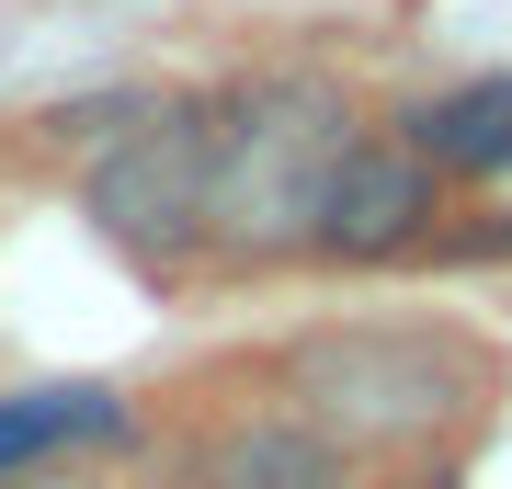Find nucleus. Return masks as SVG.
I'll return each mask as SVG.
<instances>
[{
    "label": "nucleus",
    "mask_w": 512,
    "mask_h": 489,
    "mask_svg": "<svg viewBox=\"0 0 512 489\" xmlns=\"http://www.w3.org/2000/svg\"><path fill=\"white\" fill-rule=\"evenodd\" d=\"M80 194L137 273H183L194 251H217V103H148Z\"/></svg>",
    "instance_id": "obj_3"
},
{
    "label": "nucleus",
    "mask_w": 512,
    "mask_h": 489,
    "mask_svg": "<svg viewBox=\"0 0 512 489\" xmlns=\"http://www.w3.org/2000/svg\"><path fill=\"white\" fill-rule=\"evenodd\" d=\"M365 148L342 80L319 69H262L217 103V262L262 273V262H319V205L342 160Z\"/></svg>",
    "instance_id": "obj_1"
},
{
    "label": "nucleus",
    "mask_w": 512,
    "mask_h": 489,
    "mask_svg": "<svg viewBox=\"0 0 512 489\" xmlns=\"http://www.w3.org/2000/svg\"><path fill=\"white\" fill-rule=\"evenodd\" d=\"M433 217H444V171L410 137H365L342 160V182H330V205H319V262H353V273L399 262V251L433 239Z\"/></svg>",
    "instance_id": "obj_4"
},
{
    "label": "nucleus",
    "mask_w": 512,
    "mask_h": 489,
    "mask_svg": "<svg viewBox=\"0 0 512 489\" xmlns=\"http://www.w3.org/2000/svg\"><path fill=\"white\" fill-rule=\"evenodd\" d=\"M274 387L342 455H421V444H444V433L478 421L490 364L456 330H421V319H330L308 342H285Z\"/></svg>",
    "instance_id": "obj_2"
},
{
    "label": "nucleus",
    "mask_w": 512,
    "mask_h": 489,
    "mask_svg": "<svg viewBox=\"0 0 512 489\" xmlns=\"http://www.w3.org/2000/svg\"><path fill=\"white\" fill-rule=\"evenodd\" d=\"M114 421H126L114 387H12V399H0V478L57 467L69 444H103Z\"/></svg>",
    "instance_id": "obj_7"
},
{
    "label": "nucleus",
    "mask_w": 512,
    "mask_h": 489,
    "mask_svg": "<svg viewBox=\"0 0 512 489\" xmlns=\"http://www.w3.org/2000/svg\"><path fill=\"white\" fill-rule=\"evenodd\" d=\"M0 489H92V478H69V467H23V478H0Z\"/></svg>",
    "instance_id": "obj_8"
},
{
    "label": "nucleus",
    "mask_w": 512,
    "mask_h": 489,
    "mask_svg": "<svg viewBox=\"0 0 512 489\" xmlns=\"http://www.w3.org/2000/svg\"><path fill=\"white\" fill-rule=\"evenodd\" d=\"M183 489H353V455L308 410H228L183 444Z\"/></svg>",
    "instance_id": "obj_5"
},
{
    "label": "nucleus",
    "mask_w": 512,
    "mask_h": 489,
    "mask_svg": "<svg viewBox=\"0 0 512 489\" xmlns=\"http://www.w3.org/2000/svg\"><path fill=\"white\" fill-rule=\"evenodd\" d=\"M399 137L433 171H512V80H456L399 114Z\"/></svg>",
    "instance_id": "obj_6"
}]
</instances>
